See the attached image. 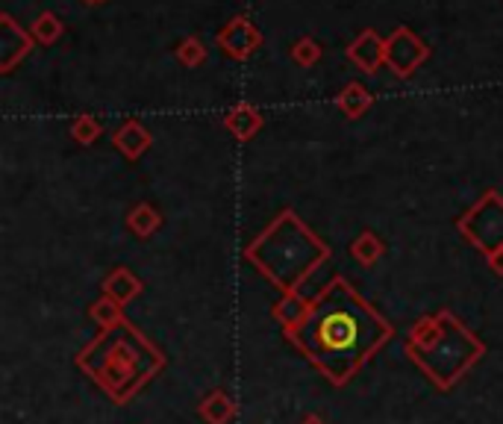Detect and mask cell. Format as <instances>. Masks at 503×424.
I'll return each instance as SVG.
<instances>
[{
  "mask_svg": "<svg viewBox=\"0 0 503 424\" xmlns=\"http://www.w3.org/2000/svg\"><path fill=\"white\" fill-rule=\"evenodd\" d=\"M383 336L386 327L339 286L306 321L300 339L312 357L341 380Z\"/></svg>",
  "mask_w": 503,
  "mask_h": 424,
  "instance_id": "cell-1",
  "label": "cell"
},
{
  "mask_svg": "<svg viewBox=\"0 0 503 424\" xmlns=\"http://www.w3.org/2000/svg\"><path fill=\"white\" fill-rule=\"evenodd\" d=\"M427 56H430L427 45L409 27H400L386 38V63L398 77H409Z\"/></svg>",
  "mask_w": 503,
  "mask_h": 424,
  "instance_id": "cell-2",
  "label": "cell"
},
{
  "mask_svg": "<svg viewBox=\"0 0 503 424\" xmlns=\"http://www.w3.org/2000/svg\"><path fill=\"white\" fill-rule=\"evenodd\" d=\"M218 45L224 47L230 56L247 59L259 45H263V33H259L247 18H233V21L218 33Z\"/></svg>",
  "mask_w": 503,
  "mask_h": 424,
  "instance_id": "cell-3",
  "label": "cell"
},
{
  "mask_svg": "<svg viewBox=\"0 0 503 424\" xmlns=\"http://www.w3.org/2000/svg\"><path fill=\"white\" fill-rule=\"evenodd\" d=\"M0 68L9 71L18 59H24L33 47V38H29L21 27L13 21V15H0Z\"/></svg>",
  "mask_w": 503,
  "mask_h": 424,
  "instance_id": "cell-4",
  "label": "cell"
},
{
  "mask_svg": "<svg viewBox=\"0 0 503 424\" xmlns=\"http://www.w3.org/2000/svg\"><path fill=\"white\" fill-rule=\"evenodd\" d=\"M350 63L359 65L365 74H374V71L386 63V38H380L374 30H362L359 38L348 47Z\"/></svg>",
  "mask_w": 503,
  "mask_h": 424,
  "instance_id": "cell-5",
  "label": "cell"
},
{
  "mask_svg": "<svg viewBox=\"0 0 503 424\" xmlns=\"http://www.w3.org/2000/svg\"><path fill=\"white\" fill-rule=\"evenodd\" d=\"M259 124H263V118H259L256 109H250V106H236L233 113L227 115V127L233 130L239 139H247L250 133H256Z\"/></svg>",
  "mask_w": 503,
  "mask_h": 424,
  "instance_id": "cell-6",
  "label": "cell"
},
{
  "mask_svg": "<svg viewBox=\"0 0 503 424\" xmlns=\"http://www.w3.org/2000/svg\"><path fill=\"white\" fill-rule=\"evenodd\" d=\"M147 141H150V136L145 133L142 127L136 124V121H130V124L121 130V133H115V145L124 148L130 157H138V154H142V150L147 148Z\"/></svg>",
  "mask_w": 503,
  "mask_h": 424,
  "instance_id": "cell-7",
  "label": "cell"
},
{
  "mask_svg": "<svg viewBox=\"0 0 503 424\" xmlns=\"http://www.w3.org/2000/svg\"><path fill=\"white\" fill-rule=\"evenodd\" d=\"M368 104H371V95L365 92V89L362 86H348L345 92L339 95V106L345 109V113L350 115V118H356V115H362L368 109Z\"/></svg>",
  "mask_w": 503,
  "mask_h": 424,
  "instance_id": "cell-8",
  "label": "cell"
},
{
  "mask_svg": "<svg viewBox=\"0 0 503 424\" xmlns=\"http://www.w3.org/2000/svg\"><path fill=\"white\" fill-rule=\"evenodd\" d=\"M33 36L42 45H54L56 38L63 36V24H59V18L54 13H45V15H38V21L33 24Z\"/></svg>",
  "mask_w": 503,
  "mask_h": 424,
  "instance_id": "cell-9",
  "label": "cell"
},
{
  "mask_svg": "<svg viewBox=\"0 0 503 424\" xmlns=\"http://www.w3.org/2000/svg\"><path fill=\"white\" fill-rule=\"evenodd\" d=\"M177 59L183 65L195 68V65H200L206 59V47L200 45L197 38H186V42H180V47H177Z\"/></svg>",
  "mask_w": 503,
  "mask_h": 424,
  "instance_id": "cell-10",
  "label": "cell"
},
{
  "mask_svg": "<svg viewBox=\"0 0 503 424\" xmlns=\"http://www.w3.org/2000/svg\"><path fill=\"white\" fill-rule=\"evenodd\" d=\"M291 56H295L298 65H315L321 59V47L315 38H300V42L295 45V50H291Z\"/></svg>",
  "mask_w": 503,
  "mask_h": 424,
  "instance_id": "cell-11",
  "label": "cell"
},
{
  "mask_svg": "<svg viewBox=\"0 0 503 424\" xmlns=\"http://www.w3.org/2000/svg\"><path fill=\"white\" fill-rule=\"evenodd\" d=\"M97 133H100V127H97L88 115H83V118H80L77 124H74V136H77L80 141H92Z\"/></svg>",
  "mask_w": 503,
  "mask_h": 424,
  "instance_id": "cell-12",
  "label": "cell"
},
{
  "mask_svg": "<svg viewBox=\"0 0 503 424\" xmlns=\"http://www.w3.org/2000/svg\"><path fill=\"white\" fill-rule=\"evenodd\" d=\"M130 221H133V227H136V230H142V233H147V230L156 225V216H154V209H150V207H142V209H136V212H133V218H130Z\"/></svg>",
  "mask_w": 503,
  "mask_h": 424,
  "instance_id": "cell-13",
  "label": "cell"
},
{
  "mask_svg": "<svg viewBox=\"0 0 503 424\" xmlns=\"http://www.w3.org/2000/svg\"><path fill=\"white\" fill-rule=\"evenodd\" d=\"M88 4H97V0H88Z\"/></svg>",
  "mask_w": 503,
  "mask_h": 424,
  "instance_id": "cell-14",
  "label": "cell"
}]
</instances>
